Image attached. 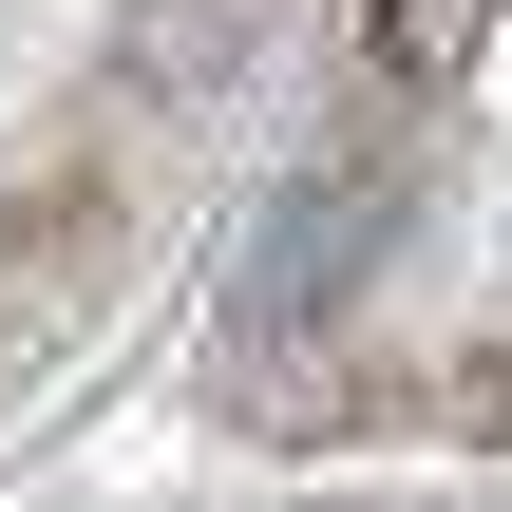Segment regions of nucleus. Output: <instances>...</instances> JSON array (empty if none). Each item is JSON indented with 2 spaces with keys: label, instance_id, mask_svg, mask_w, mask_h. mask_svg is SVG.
<instances>
[{
  "label": "nucleus",
  "instance_id": "obj_1",
  "mask_svg": "<svg viewBox=\"0 0 512 512\" xmlns=\"http://www.w3.org/2000/svg\"><path fill=\"white\" fill-rule=\"evenodd\" d=\"M380 228H399V209H380V171H323V190H285V228H266V266H247V304H266V323H323V304L380 266Z\"/></svg>",
  "mask_w": 512,
  "mask_h": 512
},
{
  "label": "nucleus",
  "instance_id": "obj_2",
  "mask_svg": "<svg viewBox=\"0 0 512 512\" xmlns=\"http://www.w3.org/2000/svg\"><path fill=\"white\" fill-rule=\"evenodd\" d=\"M247 38H266V0H133V76L152 95H209Z\"/></svg>",
  "mask_w": 512,
  "mask_h": 512
},
{
  "label": "nucleus",
  "instance_id": "obj_3",
  "mask_svg": "<svg viewBox=\"0 0 512 512\" xmlns=\"http://www.w3.org/2000/svg\"><path fill=\"white\" fill-rule=\"evenodd\" d=\"M494 19H512V0H380V57H399V76H456Z\"/></svg>",
  "mask_w": 512,
  "mask_h": 512
}]
</instances>
